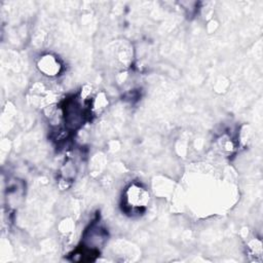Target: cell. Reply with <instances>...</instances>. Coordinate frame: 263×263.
I'll return each instance as SVG.
<instances>
[{"label": "cell", "mask_w": 263, "mask_h": 263, "mask_svg": "<svg viewBox=\"0 0 263 263\" xmlns=\"http://www.w3.org/2000/svg\"><path fill=\"white\" fill-rule=\"evenodd\" d=\"M126 200L129 206L139 209L146 205L148 200V194L145 190L139 187H133L127 191Z\"/></svg>", "instance_id": "obj_1"}]
</instances>
